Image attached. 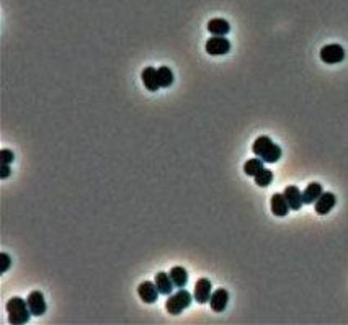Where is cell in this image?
Instances as JSON below:
<instances>
[{
  "label": "cell",
  "instance_id": "obj_3",
  "mask_svg": "<svg viewBox=\"0 0 348 325\" xmlns=\"http://www.w3.org/2000/svg\"><path fill=\"white\" fill-rule=\"evenodd\" d=\"M191 301H193V296L190 294L186 289H178L175 294H170V297L167 299L165 302V309L169 314L172 315H178L180 312H183L188 305L191 304Z\"/></svg>",
  "mask_w": 348,
  "mask_h": 325
},
{
  "label": "cell",
  "instance_id": "obj_12",
  "mask_svg": "<svg viewBox=\"0 0 348 325\" xmlns=\"http://www.w3.org/2000/svg\"><path fill=\"white\" fill-rule=\"evenodd\" d=\"M141 79H142V84H144V87L149 92H157L160 89L157 69L146 67L144 71H142V74H141Z\"/></svg>",
  "mask_w": 348,
  "mask_h": 325
},
{
  "label": "cell",
  "instance_id": "obj_13",
  "mask_svg": "<svg viewBox=\"0 0 348 325\" xmlns=\"http://www.w3.org/2000/svg\"><path fill=\"white\" fill-rule=\"evenodd\" d=\"M227 302H229V292L226 289H222V287L216 289L213 294H211L209 305L214 312H222L227 307Z\"/></svg>",
  "mask_w": 348,
  "mask_h": 325
},
{
  "label": "cell",
  "instance_id": "obj_21",
  "mask_svg": "<svg viewBox=\"0 0 348 325\" xmlns=\"http://www.w3.org/2000/svg\"><path fill=\"white\" fill-rule=\"evenodd\" d=\"M15 160V154L10 151V149H2L0 151V164H12Z\"/></svg>",
  "mask_w": 348,
  "mask_h": 325
},
{
  "label": "cell",
  "instance_id": "obj_4",
  "mask_svg": "<svg viewBox=\"0 0 348 325\" xmlns=\"http://www.w3.org/2000/svg\"><path fill=\"white\" fill-rule=\"evenodd\" d=\"M206 53L211 56H224L231 51V43L229 40H226L224 36H213L206 41Z\"/></svg>",
  "mask_w": 348,
  "mask_h": 325
},
{
  "label": "cell",
  "instance_id": "obj_18",
  "mask_svg": "<svg viewBox=\"0 0 348 325\" xmlns=\"http://www.w3.org/2000/svg\"><path fill=\"white\" fill-rule=\"evenodd\" d=\"M263 164L265 162L260 159V157H255V159H250V160H247L245 162V165H244V172L245 175H248V177H255V175H258L260 172L263 170Z\"/></svg>",
  "mask_w": 348,
  "mask_h": 325
},
{
  "label": "cell",
  "instance_id": "obj_9",
  "mask_svg": "<svg viewBox=\"0 0 348 325\" xmlns=\"http://www.w3.org/2000/svg\"><path fill=\"white\" fill-rule=\"evenodd\" d=\"M138 294L146 304H154L157 301L160 292L157 289V286H155V283H152V281H144V283H141L138 286Z\"/></svg>",
  "mask_w": 348,
  "mask_h": 325
},
{
  "label": "cell",
  "instance_id": "obj_15",
  "mask_svg": "<svg viewBox=\"0 0 348 325\" xmlns=\"http://www.w3.org/2000/svg\"><path fill=\"white\" fill-rule=\"evenodd\" d=\"M206 28L213 36H226L231 31V25L222 18H214V20H209Z\"/></svg>",
  "mask_w": 348,
  "mask_h": 325
},
{
  "label": "cell",
  "instance_id": "obj_23",
  "mask_svg": "<svg viewBox=\"0 0 348 325\" xmlns=\"http://www.w3.org/2000/svg\"><path fill=\"white\" fill-rule=\"evenodd\" d=\"M10 173H12V170H10V165L9 164H0V178L5 180Z\"/></svg>",
  "mask_w": 348,
  "mask_h": 325
},
{
  "label": "cell",
  "instance_id": "obj_5",
  "mask_svg": "<svg viewBox=\"0 0 348 325\" xmlns=\"http://www.w3.org/2000/svg\"><path fill=\"white\" fill-rule=\"evenodd\" d=\"M320 59L325 64H338L345 59V51L340 45H327L320 49Z\"/></svg>",
  "mask_w": 348,
  "mask_h": 325
},
{
  "label": "cell",
  "instance_id": "obj_6",
  "mask_svg": "<svg viewBox=\"0 0 348 325\" xmlns=\"http://www.w3.org/2000/svg\"><path fill=\"white\" fill-rule=\"evenodd\" d=\"M211 289H213V286H211V281L208 278H200L196 281V284H195V292H193V297H195V301L198 304H206L209 302V299H211Z\"/></svg>",
  "mask_w": 348,
  "mask_h": 325
},
{
  "label": "cell",
  "instance_id": "obj_20",
  "mask_svg": "<svg viewBox=\"0 0 348 325\" xmlns=\"http://www.w3.org/2000/svg\"><path fill=\"white\" fill-rule=\"evenodd\" d=\"M255 183L258 186H262V188H265V186H268L271 182H273V172L271 170H266V168H263L262 172H260L258 175H255Z\"/></svg>",
  "mask_w": 348,
  "mask_h": 325
},
{
  "label": "cell",
  "instance_id": "obj_2",
  "mask_svg": "<svg viewBox=\"0 0 348 325\" xmlns=\"http://www.w3.org/2000/svg\"><path fill=\"white\" fill-rule=\"evenodd\" d=\"M7 312H9V322L14 323V325H23L30 320V315H31V310L28 307V302L25 301L22 297H12L9 299L7 302Z\"/></svg>",
  "mask_w": 348,
  "mask_h": 325
},
{
  "label": "cell",
  "instance_id": "obj_7",
  "mask_svg": "<svg viewBox=\"0 0 348 325\" xmlns=\"http://www.w3.org/2000/svg\"><path fill=\"white\" fill-rule=\"evenodd\" d=\"M335 203H337V198H335L333 193L324 191L319 196L317 201L314 203V209H315V212H317L319 216H325V214H328V212L333 209Z\"/></svg>",
  "mask_w": 348,
  "mask_h": 325
},
{
  "label": "cell",
  "instance_id": "obj_19",
  "mask_svg": "<svg viewBox=\"0 0 348 325\" xmlns=\"http://www.w3.org/2000/svg\"><path fill=\"white\" fill-rule=\"evenodd\" d=\"M157 74H159V84L160 87L164 89H169V87L173 84V72L170 71V67L162 66L157 69Z\"/></svg>",
  "mask_w": 348,
  "mask_h": 325
},
{
  "label": "cell",
  "instance_id": "obj_17",
  "mask_svg": "<svg viewBox=\"0 0 348 325\" xmlns=\"http://www.w3.org/2000/svg\"><path fill=\"white\" fill-rule=\"evenodd\" d=\"M169 274L173 281V286L178 287V289H182V287H185L186 283H188V273H186L183 266H173Z\"/></svg>",
  "mask_w": 348,
  "mask_h": 325
},
{
  "label": "cell",
  "instance_id": "obj_22",
  "mask_svg": "<svg viewBox=\"0 0 348 325\" xmlns=\"http://www.w3.org/2000/svg\"><path fill=\"white\" fill-rule=\"evenodd\" d=\"M0 263H2V266H0V273H5V271L9 270L10 263H12L10 255H9V253H5V252L0 253Z\"/></svg>",
  "mask_w": 348,
  "mask_h": 325
},
{
  "label": "cell",
  "instance_id": "obj_11",
  "mask_svg": "<svg viewBox=\"0 0 348 325\" xmlns=\"http://www.w3.org/2000/svg\"><path fill=\"white\" fill-rule=\"evenodd\" d=\"M283 195H284V198H286V201H288L291 209L293 211L301 209V206L304 204V199H302V193L297 186H294V185L286 186V190H284Z\"/></svg>",
  "mask_w": 348,
  "mask_h": 325
},
{
  "label": "cell",
  "instance_id": "obj_1",
  "mask_svg": "<svg viewBox=\"0 0 348 325\" xmlns=\"http://www.w3.org/2000/svg\"><path fill=\"white\" fill-rule=\"evenodd\" d=\"M252 152L266 164H275L281 159V147L275 144L268 136H260L252 146Z\"/></svg>",
  "mask_w": 348,
  "mask_h": 325
},
{
  "label": "cell",
  "instance_id": "obj_8",
  "mask_svg": "<svg viewBox=\"0 0 348 325\" xmlns=\"http://www.w3.org/2000/svg\"><path fill=\"white\" fill-rule=\"evenodd\" d=\"M27 302H28V307L31 310V315L40 317L46 312V301H45V296H43L41 291H31L28 299H27Z\"/></svg>",
  "mask_w": 348,
  "mask_h": 325
},
{
  "label": "cell",
  "instance_id": "obj_16",
  "mask_svg": "<svg viewBox=\"0 0 348 325\" xmlns=\"http://www.w3.org/2000/svg\"><path fill=\"white\" fill-rule=\"evenodd\" d=\"M322 193H324V190H322L320 183H309L307 188L302 191L304 204H314L319 199V196L322 195Z\"/></svg>",
  "mask_w": 348,
  "mask_h": 325
},
{
  "label": "cell",
  "instance_id": "obj_14",
  "mask_svg": "<svg viewBox=\"0 0 348 325\" xmlns=\"http://www.w3.org/2000/svg\"><path fill=\"white\" fill-rule=\"evenodd\" d=\"M155 286L160 294H165V296H170L172 291H173V281L170 278L169 273H164V271H159L155 274V279H154Z\"/></svg>",
  "mask_w": 348,
  "mask_h": 325
},
{
  "label": "cell",
  "instance_id": "obj_10",
  "mask_svg": "<svg viewBox=\"0 0 348 325\" xmlns=\"http://www.w3.org/2000/svg\"><path fill=\"white\" fill-rule=\"evenodd\" d=\"M270 206H271V212L278 217H284L291 211L289 204L284 198L283 193H275L270 199Z\"/></svg>",
  "mask_w": 348,
  "mask_h": 325
}]
</instances>
